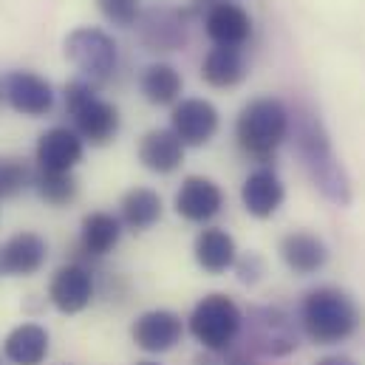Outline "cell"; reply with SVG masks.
<instances>
[{"label":"cell","instance_id":"cell-4","mask_svg":"<svg viewBox=\"0 0 365 365\" xmlns=\"http://www.w3.org/2000/svg\"><path fill=\"white\" fill-rule=\"evenodd\" d=\"M66 99V110L74 119V130L80 133L83 142H88L93 148H105L116 139L119 128H122V116L119 108L102 96H96V88L88 80H74L66 86L63 91Z\"/></svg>","mask_w":365,"mask_h":365},{"label":"cell","instance_id":"cell-8","mask_svg":"<svg viewBox=\"0 0 365 365\" xmlns=\"http://www.w3.org/2000/svg\"><path fill=\"white\" fill-rule=\"evenodd\" d=\"M136 31L148 51H182L190 40L187 11L170 3H156L139 14Z\"/></svg>","mask_w":365,"mask_h":365},{"label":"cell","instance_id":"cell-18","mask_svg":"<svg viewBox=\"0 0 365 365\" xmlns=\"http://www.w3.org/2000/svg\"><path fill=\"white\" fill-rule=\"evenodd\" d=\"M283 198H286V187L272 168L252 170L241 184V201L252 218H272L283 207Z\"/></svg>","mask_w":365,"mask_h":365},{"label":"cell","instance_id":"cell-19","mask_svg":"<svg viewBox=\"0 0 365 365\" xmlns=\"http://www.w3.org/2000/svg\"><path fill=\"white\" fill-rule=\"evenodd\" d=\"M139 162L150 173L170 176L184 165V145L170 128H153L139 139Z\"/></svg>","mask_w":365,"mask_h":365},{"label":"cell","instance_id":"cell-26","mask_svg":"<svg viewBox=\"0 0 365 365\" xmlns=\"http://www.w3.org/2000/svg\"><path fill=\"white\" fill-rule=\"evenodd\" d=\"M34 192L51 204V207H66L77 198L80 192V182L74 179V173H48V170H37L31 179Z\"/></svg>","mask_w":365,"mask_h":365},{"label":"cell","instance_id":"cell-12","mask_svg":"<svg viewBox=\"0 0 365 365\" xmlns=\"http://www.w3.org/2000/svg\"><path fill=\"white\" fill-rule=\"evenodd\" d=\"M37 168L48 173H74L86 156V142L68 125H54L37 139Z\"/></svg>","mask_w":365,"mask_h":365},{"label":"cell","instance_id":"cell-1","mask_svg":"<svg viewBox=\"0 0 365 365\" xmlns=\"http://www.w3.org/2000/svg\"><path fill=\"white\" fill-rule=\"evenodd\" d=\"M289 133H292L294 153H297L306 176L320 190V195L326 201H331L334 207H349L354 198L351 179L331 145V136H329L320 113L309 105H297L292 113V122H289Z\"/></svg>","mask_w":365,"mask_h":365},{"label":"cell","instance_id":"cell-28","mask_svg":"<svg viewBox=\"0 0 365 365\" xmlns=\"http://www.w3.org/2000/svg\"><path fill=\"white\" fill-rule=\"evenodd\" d=\"M96 9L108 23L119 29H130L142 14V0H96Z\"/></svg>","mask_w":365,"mask_h":365},{"label":"cell","instance_id":"cell-24","mask_svg":"<svg viewBox=\"0 0 365 365\" xmlns=\"http://www.w3.org/2000/svg\"><path fill=\"white\" fill-rule=\"evenodd\" d=\"M122 238V221L105 210H96L88 212L83 218V227H80V247L88 258H102L108 252L116 250Z\"/></svg>","mask_w":365,"mask_h":365},{"label":"cell","instance_id":"cell-22","mask_svg":"<svg viewBox=\"0 0 365 365\" xmlns=\"http://www.w3.org/2000/svg\"><path fill=\"white\" fill-rule=\"evenodd\" d=\"M162 212H165L162 195L156 190H150V187L128 190L122 195V204H119V221L130 232H145V230L156 227L162 221Z\"/></svg>","mask_w":365,"mask_h":365},{"label":"cell","instance_id":"cell-17","mask_svg":"<svg viewBox=\"0 0 365 365\" xmlns=\"http://www.w3.org/2000/svg\"><path fill=\"white\" fill-rule=\"evenodd\" d=\"M48 258V244L43 235L37 232H17L11 235L3 247H0V272L17 274V277H29L43 269Z\"/></svg>","mask_w":365,"mask_h":365},{"label":"cell","instance_id":"cell-16","mask_svg":"<svg viewBox=\"0 0 365 365\" xmlns=\"http://www.w3.org/2000/svg\"><path fill=\"white\" fill-rule=\"evenodd\" d=\"M280 258L289 272L306 277V274H317L329 264V247L320 235L294 230L280 238Z\"/></svg>","mask_w":365,"mask_h":365},{"label":"cell","instance_id":"cell-11","mask_svg":"<svg viewBox=\"0 0 365 365\" xmlns=\"http://www.w3.org/2000/svg\"><path fill=\"white\" fill-rule=\"evenodd\" d=\"M93 294H96V280L93 272L80 264L71 261L66 267H60L57 272L51 274L48 283V300L60 314H80L91 306Z\"/></svg>","mask_w":365,"mask_h":365},{"label":"cell","instance_id":"cell-14","mask_svg":"<svg viewBox=\"0 0 365 365\" xmlns=\"http://www.w3.org/2000/svg\"><path fill=\"white\" fill-rule=\"evenodd\" d=\"M3 93L6 102L23 113V116H46L54 108V88L46 77L34 74V71H11L3 83Z\"/></svg>","mask_w":365,"mask_h":365},{"label":"cell","instance_id":"cell-6","mask_svg":"<svg viewBox=\"0 0 365 365\" xmlns=\"http://www.w3.org/2000/svg\"><path fill=\"white\" fill-rule=\"evenodd\" d=\"M244 340L247 351L258 357H289L300 346L297 323L280 306H252L244 314Z\"/></svg>","mask_w":365,"mask_h":365},{"label":"cell","instance_id":"cell-5","mask_svg":"<svg viewBox=\"0 0 365 365\" xmlns=\"http://www.w3.org/2000/svg\"><path fill=\"white\" fill-rule=\"evenodd\" d=\"M241 329H244V312L224 292L204 294L187 317V331L198 346H204V351L232 349L235 340L241 337Z\"/></svg>","mask_w":365,"mask_h":365},{"label":"cell","instance_id":"cell-20","mask_svg":"<svg viewBox=\"0 0 365 365\" xmlns=\"http://www.w3.org/2000/svg\"><path fill=\"white\" fill-rule=\"evenodd\" d=\"M192 255H195V264L207 274H224L227 269L235 267L238 244H235V238L227 230H221V227H204L195 235Z\"/></svg>","mask_w":365,"mask_h":365},{"label":"cell","instance_id":"cell-31","mask_svg":"<svg viewBox=\"0 0 365 365\" xmlns=\"http://www.w3.org/2000/svg\"><path fill=\"white\" fill-rule=\"evenodd\" d=\"M314 365H357L351 357H346V354H329V357H323V360H317Z\"/></svg>","mask_w":365,"mask_h":365},{"label":"cell","instance_id":"cell-29","mask_svg":"<svg viewBox=\"0 0 365 365\" xmlns=\"http://www.w3.org/2000/svg\"><path fill=\"white\" fill-rule=\"evenodd\" d=\"M235 274H238V280L241 283H258L264 274H267V264H264V258L258 255V252H247V255H238L235 258Z\"/></svg>","mask_w":365,"mask_h":365},{"label":"cell","instance_id":"cell-2","mask_svg":"<svg viewBox=\"0 0 365 365\" xmlns=\"http://www.w3.org/2000/svg\"><path fill=\"white\" fill-rule=\"evenodd\" d=\"M363 312L357 300L340 286H317L303 294L300 329L314 346H337L357 334Z\"/></svg>","mask_w":365,"mask_h":365},{"label":"cell","instance_id":"cell-21","mask_svg":"<svg viewBox=\"0 0 365 365\" xmlns=\"http://www.w3.org/2000/svg\"><path fill=\"white\" fill-rule=\"evenodd\" d=\"M51 349V337L40 323H20L3 340V357L11 365H43Z\"/></svg>","mask_w":365,"mask_h":365},{"label":"cell","instance_id":"cell-23","mask_svg":"<svg viewBox=\"0 0 365 365\" xmlns=\"http://www.w3.org/2000/svg\"><path fill=\"white\" fill-rule=\"evenodd\" d=\"M244 77H247V60H244L241 48L215 46L207 51V57L201 63V80L210 88H235L244 83Z\"/></svg>","mask_w":365,"mask_h":365},{"label":"cell","instance_id":"cell-3","mask_svg":"<svg viewBox=\"0 0 365 365\" xmlns=\"http://www.w3.org/2000/svg\"><path fill=\"white\" fill-rule=\"evenodd\" d=\"M289 122L292 110L277 96H258L247 102L235 119L238 148L258 162H269L277 148L289 139Z\"/></svg>","mask_w":365,"mask_h":365},{"label":"cell","instance_id":"cell-9","mask_svg":"<svg viewBox=\"0 0 365 365\" xmlns=\"http://www.w3.org/2000/svg\"><path fill=\"white\" fill-rule=\"evenodd\" d=\"M221 128V113L210 99L187 96L173 105L170 113V130L179 136L184 148H204L215 139Z\"/></svg>","mask_w":365,"mask_h":365},{"label":"cell","instance_id":"cell-30","mask_svg":"<svg viewBox=\"0 0 365 365\" xmlns=\"http://www.w3.org/2000/svg\"><path fill=\"white\" fill-rule=\"evenodd\" d=\"M201 365H255L252 354L244 349H227V351H207V360L201 357Z\"/></svg>","mask_w":365,"mask_h":365},{"label":"cell","instance_id":"cell-15","mask_svg":"<svg viewBox=\"0 0 365 365\" xmlns=\"http://www.w3.org/2000/svg\"><path fill=\"white\" fill-rule=\"evenodd\" d=\"M176 212L190 224L212 221L224 207V190L207 176H187L173 198Z\"/></svg>","mask_w":365,"mask_h":365},{"label":"cell","instance_id":"cell-25","mask_svg":"<svg viewBox=\"0 0 365 365\" xmlns=\"http://www.w3.org/2000/svg\"><path fill=\"white\" fill-rule=\"evenodd\" d=\"M139 88H142V96L150 105H159L162 108V105H176L182 99L184 80L176 66H170V63H153V66H148L142 71Z\"/></svg>","mask_w":365,"mask_h":365},{"label":"cell","instance_id":"cell-32","mask_svg":"<svg viewBox=\"0 0 365 365\" xmlns=\"http://www.w3.org/2000/svg\"><path fill=\"white\" fill-rule=\"evenodd\" d=\"M136 365H159V363H153V360H142V363H136Z\"/></svg>","mask_w":365,"mask_h":365},{"label":"cell","instance_id":"cell-33","mask_svg":"<svg viewBox=\"0 0 365 365\" xmlns=\"http://www.w3.org/2000/svg\"><path fill=\"white\" fill-rule=\"evenodd\" d=\"M3 99H6V93H3V83H0V102H3Z\"/></svg>","mask_w":365,"mask_h":365},{"label":"cell","instance_id":"cell-13","mask_svg":"<svg viewBox=\"0 0 365 365\" xmlns=\"http://www.w3.org/2000/svg\"><path fill=\"white\" fill-rule=\"evenodd\" d=\"M204 31L212 40V46L241 48L252 37V17H250V11L241 3L215 0L212 6H207Z\"/></svg>","mask_w":365,"mask_h":365},{"label":"cell","instance_id":"cell-10","mask_svg":"<svg viewBox=\"0 0 365 365\" xmlns=\"http://www.w3.org/2000/svg\"><path fill=\"white\" fill-rule=\"evenodd\" d=\"M184 337V320L170 309H150L142 312L130 326V340L145 354H165L173 351Z\"/></svg>","mask_w":365,"mask_h":365},{"label":"cell","instance_id":"cell-27","mask_svg":"<svg viewBox=\"0 0 365 365\" xmlns=\"http://www.w3.org/2000/svg\"><path fill=\"white\" fill-rule=\"evenodd\" d=\"M31 168L23 159L14 156H0V198H14L26 187H31Z\"/></svg>","mask_w":365,"mask_h":365},{"label":"cell","instance_id":"cell-7","mask_svg":"<svg viewBox=\"0 0 365 365\" xmlns=\"http://www.w3.org/2000/svg\"><path fill=\"white\" fill-rule=\"evenodd\" d=\"M66 57L91 83H105L116 71L119 48L116 40L96 26H80L66 37Z\"/></svg>","mask_w":365,"mask_h":365}]
</instances>
